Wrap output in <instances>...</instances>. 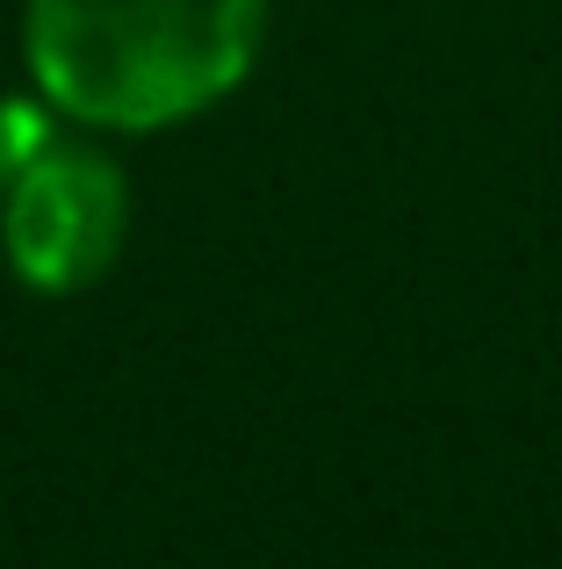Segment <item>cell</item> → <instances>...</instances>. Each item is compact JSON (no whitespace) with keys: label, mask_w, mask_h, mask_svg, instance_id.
<instances>
[{"label":"cell","mask_w":562,"mask_h":569,"mask_svg":"<svg viewBox=\"0 0 562 569\" xmlns=\"http://www.w3.org/2000/svg\"><path fill=\"white\" fill-rule=\"evenodd\" d=\"M268 0H29V66L58 109L159 130L245 80Z\"/></svg>","instance_id":"1"},{"label":"cell","mask_w":562,"mask_h":569,"mask_svg":"<svg viewBox=\"0 0 562 569\" xmlns=\"http://www.w3.org/2000/svg\"><path fill=\"white\" fill-rule=\"evenodd\" d=\"M123 173L94 152H37L22 173L8 181V217H0V238H8V260L29 289H87L94 274L116 267V246H123Z\"/></svg>","instance_id":"2"},{"label":"cell","mask_w":562,"mask_h":569,"mask_svg":"<svg viewBox=\"0 0 562 569\" xmlns=\"http://www.w3.org/2000/svg\"><path fill=\"white\" fill-rule=\"evenodd\" d=\"M51 123H43L37 109H22V101H0V181H14V173L29 167L37 152H51Z\"/></svg>","instance_id":"3"}]
</instances>
